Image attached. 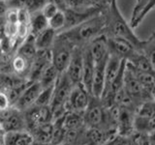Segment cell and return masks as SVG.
<instances>
[{
  "label": "cell",
  "mask_w": 155,
  "mask_h": 145,
  "mask_svg": "<svg viewBox=\"0 0 155 145\" xmlns=\"http://www.w3.org/2000/svg\"><path fill=\"white\" fill-rule=\"evenodd\" d=\"M33 141L32 134L27 130L8 132L3 137V145H31Z\"/></svg>",
  "instance_id": "15"
},
{
  "label": "cell",
  "mask_w": 155,
  "mask_h": 145,
  "mask_svg": "<svg viewBox=\"0 0 155 145\" xmlns=\"http://www.w3.org/2000/svg\"><path fill=\"white\" fill-rule=\"evenodd\" d=\"M31 145H51V144H50V143H42V142L35 141V140H34Z\"/></svg>",
  "instance_id": "42"
},
{
  "label": "cell",
  "mask_w": 155,
  "mask_h": 145,
  "mask_svg": "<svg viewBox=\"0 0 155 145\" xmlns=\"http://www.w3.org/2000/svg\"><path fill=\"white\" fill-rule=\"evenodd\" d=\"M107 26L106 36L120 38L130 42L140 50L143 40L138 37L133 31L131 24L127 22L118 8L117 0H110L104 9Z\"/></svg>",
  "instance_id": "1"
},
{
  "label": "cell",
  "mask_w": 155,
  "mask_h": 145,
  "mask_svg": "<svg viewBox=\"0 0 155 145\" xmlns=\"http://www.w3.org/2000/svg\"><path fill=\"white\" fill-rule=\"evenodd\" d=\"M132 142V135L131 137H122V135H117L115 137L113 145H131Z\"/></svg>",
  "instance_id": "38"
},
{
  "label": "cell",
  "mask_w": 155,
  "mask_h": 145,
  "mask_svg": "<svg viewBox=\"0 0 155 145\" xmlns=\"http://www.w3.org/2000/svg\"><path fill=\"white\" fill-rule=\"evenodd\" d=\"M54 84L48 86V87H45V88L42 89V92L40 93V95H39L38 99L35 103L36 105L48 106L51 105L52 95H53V89H54Z\"/></svg>",
  "instance_id": "28"
},
{
  "label": "cell",
  "mask_w": 155,
  "mask_h": 145,
  "mask_svg": "<svg viewBox=\"0 0 155 145\" xmlns=\"http://www.w3.org/2000/svg\"><path fill=\"white\" fill-rule=\"evenodd\" d=\"M58 76H59V72L55 69V67L53 66L51 63H50V64L43 70L38 81L41 83L43 88H45V87H48L54 84Z\"/></svg>",
  "instance_id": "22"
},
{
  "label": "cell",
  "mask_w": 155,
  "mask_h": 145,
  "mask_svg": "<svg viewBox=\"0 0 155 145\" xmlns=\"http://www.w3.org/2000/svg\"><path fill=\"white\" fill-rule=\"evenodd\" d=\"M56 31L51 27H48L39 33L37 36H35V45L37 50H51L56 38Z\"/></svg>",
  "instance_id": "17"
},
{
  "label": "cell",
  "mask_w": 155,
  "mask_h": 145,
  "mask_svg": "<svg viewBox=\"0 0 155 145\" xmlns=\"http://www.w3.org/2000/svg\"><path fill=\"white\" fill-rule=\"evenodd\" d=\"M0 145H3V139L0 138Z\"/></svg>",
  "instance_id": "46"
},
{
  "label": "cell",
  "mask_w": 155,
  "mask_h": 145,
  "mask_svg": "<svg viewBox=\"0 0 155 145\" xmlns=\"http://www.w3.org/2000/svg\"><path fill=\"white\" fill-rule=\"evenodd\" d=\"M148 2H149V0H136L135 7H134L133 12H132V17H131V21H133L134 19L139 16V14H140V12L143 11V9L147 6V4Z\"/></svg>",
  "instance_id": "33"
},
{
  "label": "cell",
  "mask_w": 155,
  "mask_h": 145,
  "mask_svg": "<svg viewBox=\"0 0 155 145\" xmlns=\"http://www.w3.org/2000/svg\"><path fill=\"white\" fill-rule=\"evenodd\" d=\"M105 9V8H104ZM107 26L104 10L100 14L88 18L78 25L58 32V35L65 38L75 47H85L98 36L105 34Z\"/></svg>",
  "instance_id": "2"
},
{
  "label": "cell",
  "mask_w": 155,
  "mask_h": 145,
  "mask_svg": "<svg viewBox=\"0 0 155 145\" xmlns=\"http://www.w3.org/2000/svg\"><path fill=\"white\" fill-rule=\"evenodd\" d=\"M149 134V138H150V141H151V145H155V130L151 132Z\"/></svg>",
  "instance_id": "41"
},
{
  "label": "cell",
  "mask_w": 155,
  "mask_h": 145,
  "mask_svg": "<svg viewBox=\"0 0 155 145\" xmlns=\"http://www.w3.org/2000/svg\"><path fill=\"white\" fill-rule=\"evenodd\" d=\"M31 65V63H29L25 58H23L22 56L18 54H16V56L12 60V68L18 75H21L23 72H25L27 70L30 71Z\"/></svg>",
  "instance_id": "27"
},
{
  "label": "cell",
  "mask_w": 155,
  "mask_h": 145,
  "mask_svg": "<svg viewBox=\"0 0 155 145\" xmlns=\"http://www.w3.org/2000/svg\"><path fill=\"white\" fill-rule=\"evenodd\" d=\"M107 41H108V48L110 54L118 57L120 59H124L126 61L138 50H140L133 44L120 38L107 36Z\"/></svg>",
  "instance_id": "11"
},
{
  "label": "cell",
  "mask_w": 155,
  "mask_h": 145,
  "mask_svg": "<svg viewBox=\"0 0 155 145\" xmlns=\"http://www.w3.org/2000/svg\"><path fill=\"white\" fill-rule=\"evenodd\" d=\"M53 132V123L48 122L38 126V127L29 130L35 141H39L42 143H50L51 141Z\"/></svg>",
  "instance_id": "18"
},
{
  "label": "cell",
  "mask_w": 155,
  "mask_h": 145,
  "mask_svg": "<svg viewBox=\"0 0 155 145\" xmlns=\"http://www.w3.org/2000/svg\"><path fill=\"white\" fill-rule=\"evenodd\" d=\"M5 21L10 23H18V9H12L7 11L6 14H5Z\"/></svg>",
  "instance_id": "36"
},
{
  "label": "cell",
  "mask_w": 155,
  "mask_h": 145,
  "mask_svg": "<svg viewBox=\"0 0 155 145\" xmlns=\"http://www.w3.org/2000/svg\"><path fill=\"white\" fill-rule=\"evenodd\" d=\"M110 57V56H109ZM108 58L95 63L93 77H92V83H91V90L90 93L93 97L96 98H101L103 91L105 88L106 83V65L108 62Z\"/></svg>",
  "instance_id": "12"
},
{
  "label": "cell",
  "mask_w": 155,
  "mask_h": 145,
  "mask_svg": "<svg viewBox=\"0 0 155 145\" xmlns=\"http://www.w3.org/2000/svg\"><path fill=\"white\" fill-rule=\"evenodd\" d=\"M61 145H62V144H61Z\"/></svg>",
  "instance_id": "48"
},
{
  "label": "cell",
  "mask_w": 155,
  "mask_h": 145,
  "mask_svg": "<svg viewBox=\"0 0 155 145\" xmlns=\"http://www.w3.org/2000/svg\"><path fill=\"white\" fill-rule=\"evenodd\" d=\"M75 46L71 44L65 38L56 34L54 43L51 48V64L59 72V74L65 72L69 62Z\"/></svg>",
  "instance_id": "5"
},
{
  "label": "cell",
  "mask_w": 155,
  "mask_h": 145,
  "mask_svg": "<svg viewBox=\"0 0 155 145\" xmlns=\"http://www.w3.org/2000/svg\"><path fill=\"white\" fill-rule=\"evenodd\" d=\"M150 94H151L152 99H153V100H155V86H154L153 88L151 89V91H150Z\"/></svg>",
  "instance_id": "44"
},
{
  "label": "cell",
  "mask_w": 155,
  "mask_h": 145,
  "mask_svg": "<svg viewBox=\"0 0 155 145\" xmlns=\"http://www.w3.org/2000/svg\"><path fill=\"white\" fill-rule=\"evenodd\" d=\"M37 47L35 45V36L29 34L28 37L24 40L18 47L17 54L22 56L23 58L32 64V62L37 54Z\"/></svg>",
  "instance_id": "16"
},
{
  "label": "cell",
  "mask_w": 155,
  "mask_h": 145,
  "mask_svg": "<svg viewBox=\"0 0 155 145\" xmlns=\"http://www.w3.org/2000/svg\"><path fill=\"white\" fill-rule=\"evenodd\" d=\"M4 1H6V2H7V1H9V0H4Z\"/></svg>",
  "instance_id": "47"
},
{
  "label": "cell",
  "mask_w": 155,
  "mask_h": 145,
  "mask_svg": "<svg viewBox=\"0 0 155 145\" xmlns=\"http://www.w3.org/2000/svg\"><path fill=\"white\" fill-rule=\"evenodd\" d=\"M29 34H30L29 24L18 23V33H17V37H16V42L21 45V44L28 37Z\"/></svg>",
  "instance_id": "31"
},
{
  "label": "cell",
  "mask_w": 155,
  "mask_h": 145,
  "mask_svg": "<svg viewBox=\"0 0 155 145\" xmlns=\"http://www.w3.org/2000/svg\"><path fill=\"white\" fill-rule=\"evenodd\" d=\"M131 145H138V143L136 141V139L134 138L133 135H132V142H131Z\"/></svg>",
  "instance_id": "45"
},
{
  "label": "cell",
  "mask_w": 155,
  "mask_h": 145,
  "mask_svg": "<svg viewBox=\"0 0 155 145\" xmlns=\"http://www.w3.org/2000/svg\"><path fill=\"white\" fill-rule=\"evenodd\" d=\"M84 71V47H75L65 72L74 84L81 83Z\"/></svg>",
  "instance_id": "10"
},
{
  "label": "cell",
  "mask_w": 155,
  "mask_h": 145,
  "mask_svg": "<svg viewBox=\"0 0 155 145\" xmlns=\"http://www.w3.org/2000/svg\"><path fill=\"white\" fill-rule=\"evenodd\" d=\"M18 23H10L5 21L3 25V35L12 41L16 42V37L18 33Z\"/></svg>",
  "instance_id": "30"
},
{
  "label": "cell",
  "mask_w": 155,
  "mask_h": 145,
  "mask_svg": "<svg viewBox=\"0 0 155 145\" xmlns=\"http://www.w3.org/2000/svg\"><path fill=\"white\" fill-rule=\"evenodd\" d=\"M136 114L142 116V117L155 118V100L149 99L143 102L138 106Z\"/></svg>",
  "instance_id": "25"
},
{
  "label": "cell",
  "mask_w": 155,
  "mask_h": 145,
  "mask_svg": "<svg viewBox=\"0 0 155 145\" xmlns=\"http://www.w3.org/2000/svg\"><path fill=\"white\" fill-rule=\"evenodd\" d=\"M6 13H7L6 1H4V0H0V18H2L3 16H5Z\"/></svg>",
  "instance_id": "39"
},
{
  "label": "cell",
  "mask_w": 155,
  "mask_h": 145,
  "mask_svg": "<svg viewBox=\"0 0 155 145\" xmlns=\"http://www.w3.org/2000/svg\"><path fill=\"white\" fill-rule=\"evenodd\" d=\"M134 138L136 139L138 145H151L149 134L145 133H135L133 134Z\"/></svg>",
  "instance_id": "35"
},
{
  "label": "cell",
  "mask_w": 155,
  "mask_h": 145,
  "mask_svg": "<svg viewBox=\"0 0 155 145\" xmlns=\"http://www.w3.org/2000/svg\"><path fill=\"white\" fill-rule=\"evenodd\" d=\"M140 51L147 56L150 64L155 70V31H153L147 39H144Z\"/></svg>",
  "instance_id": "23"
},
{
  "label": "cell",
  "mask_w": 155,
  "mask_h": 145,
  "mask_svg": "<svg viewBox=\"0 0 155 145\" xmlns=\"http://www.w3.org/2000/svg\"><path fill=\"white\" fill-rule=\"evenodd\" d=\"M95 68V62L93 60L88 46L84 47V71H82V81L81 83L84 85L85 88L90 93L92 77H93ZM91 94V93H90Z\"/></svg>",
  "instance_id": "14"
},
{
  "label": "cell",
  "mask_w": 155,
  "mask_h": 145,
  "mask_svg": "<svg viewBox=\"0 0 155 145\" xmlns=\"http://www.w3.org/2000/svg\"><path fill=\"white\" fill-rule=\"evenodd\" d=\"M134 130L135 133L150 134L155 130V118L142 117L136 114L134 119Z\"/></svg>",
  "instance_id": "21"
},
{
  "label": "cell",
  "mask_w": 155,
  "mask_h": 145,
  "mask_svg": "<svg viewBox=\"0 0 155 145\" xmlns=\"http://www.w3.org/2000/svg\"><path fill=\"white\" fill-rule=\"evenodd\" d=\"M59 11V8H58L55 3H53L52 1L51 2H48L46 3L44 6L42 7L41 9V12L42 14L45 16L48 19H50L51 17H53L54 14Z\"/></svg>",
  "instance_id": "32"
},
{
  "label": "cell",
  "mask_w": 155,
  "mask_h": 145,
  "mask_svg": "<svg viewBox=\"0 0 155 145\" xmlns=\"http://www.w3.org/2000/svg\"><path fill=\"white\" fill-rule=\"evenodd\" d=\"M84 113L75 112V111H68L64 117V127L66 130L79 129L84 127Z\"/></svg>",
  "instance_id": "24"
},
{
  "label": "cell",
  "mask_w": 155,
  "mask_h": 145,
  "mask_svg": "<svg viewBox=\"0 0 155 145\" xmlns=\"http://www.w3.org/2000/svg\"><path fill=\"white\" fill-rule=\"evenodd\" d=\"M87 46H88L90 53L95 63L104 60L110 56L106 34H102V35L95 38Z\"/></svg>",
  "instance_id": "13"
},
{
  "label": "cell",
  "mask_w": 155,
  "mask_h": 145,
  "mask_svg": "<svg viewBox=\"0 0 155 145\" xmlns=\"http://www.w3.org/2000/svg\"><path fill=\"white\" fill-rule=\"evenodd\" d=\"M64 116L59 118H56L52 120L53 123V132H52V137H51V145H61L63 143V140L65 137L66 129L64 127Z\"/></svg>",
  "instance_id": "20"
},
{
  "label": "cell",
  "mask_w": 155,
  "mask_h": 145,
  "mask_svg": "<svg viewBox=\"0 0 155 145\" xmlns=\"http://www.w3.org/2000/svg\"><path fill=\"white\" fill-rule=\"evenodd\" d=\"M18 23H23V24H29L30 23V18L31 14L25 8H19L18 9Z\"/></svg>",
  "instance_id": "34"
},
{
  "label": "cell",
  "mask_w": 155,
  "mask_h": 145,
  "mask_svg": "<svg viewBox=\"0 0 155 145\" xmlns=\"http://www.w3.org/2000/svg\"><path fill=\"white\" fill-rule=\"evenodd\" d=\"M91 96L92 95L82 83L75 84L66 104L67 110L84 113V111L86 109L89 104Z\"/></svg>",
  "instance_id": "8"
},
{
  "label": "cell",
  "mask_w": 155,
  "mask_h": 145,
  "mask_svg": "<svg viewBox=\"0 0 155 145\" xmlns=\"http://www.w3.org/2000/svg\"><path fill=\"white\" fill-rule=\"evenodd\" d=\"M155 9V0H149V2L147 4V6H145L143 9V11L140 12V14H139V16L136 18L133 21H131L130 24H131V26H132V28H136V27H138L140 25V23L143 21V19L147 17V14H149L150 12L152 11V10Z\"/></svg>",
  "instance_id": "29"
},
{
  "label": "cell",
  "mask_w": 155,
  "mask_h": 145,
  "mask_svg": "<svg viewBox=\"0 0 155 145\" xmlns=\"http://www.w3.org/2000/svg\"><path fill=\"white\" fill-rule=\"evenodd\" d=\"M48 27V19L44 16L41 11L31 14L30 23H29L30 34H32L34 36H37L39 33L45 30Z\"/></svg>",
  "instance_id": "19"
},
{
  "label": "cell",
  "mask_w": 155,
  "mask_h": 145,
  "mask_svg": "<svg viewBox=\"0 0 155 145\" xmlns=\"http://www.w3.org/2000/svg\"><path fill=\"white\" fill-rule=\"evenodd\" d=\"M74 85L65 72L59 74L55 81L51 103L50 105L52 112V120L62 117L68 112L66 104Z\"/></svg>",
  "instance_id": "3"
},
{
  "label": "cell",
  "mask_w": 155,
  "mask_h": 145,
  "mask_svg": "<svg viewBox=\"0 0 155 145\" xmlns=\"http://www.w3.org/2000/svg\"><path fill=\"white\" fill-rule=\"evenodd\" d=\"M11 105V102L7 95V93H5L3 91H0V110H4L8 108H10Z\"/></svg>",
  "instance_id": "37"
},
{
  "label": "cell",
  "mask_w": 155,
  "mask_h": 145,
  "mask_svg": "<svg viewBox=\"0 0 155 145\" xmlns=\"http://www.w3.org/2000/svg\"><path fill=\"white\" fill-rule=\"evenodd\" d=\"M117 135H118V134H117ZM117 135H114V137H110V139H108L106 142H104L102 145H113V143H114V139H115V137H117Z\"/></svg>",
  "instance_id": "40"
},
{
  "label": "cell",
  "mask_w": 155,
  "mask_h": 145,
  "mask_svg": "<svg viewBox=\"0 0 155 145\" xmlns=\"http://www.w3.org/2000/svg\"><path fill=\"white\" fill-rule=\"evenodd\" d=\"M66 25V16L64 11L59 10L54 16L48 19V27L53 29L56 33L62 31Z\"/></svg>",
  "instance_id": "26"
},
{
  "label": "cell",
  "mask_w": 155,
  "mask_h": 145,
  "mask_svg": "<svg viewBox=\"0 0 155 145\" xmlns=\"http://www.w3.org/2000/svg\"><path fill=\"white\" fill-rule=\"evenodd\" d=\"M0 126L4 133L27 130L23 111H21L14 105L0 110Z\"/></svg>",
  "instance_id": "6"
},
{
  "label": "cell",
  "mask_w": 155,
  "mask_h": 145,
  "mask_svg": "<svg viewBox=\"0 0 155 145\" xmlns=\"http://www.w3.org/2000/svg\"><path fill=\"white\" fill-rule=\"evenodd\" d=\"M3 55H4V50H3V47H2L1 40H0V58H2Z\"/></svg>",
  "instance_id": "43"
},
{
  "label": "cell",
  "mask_w": 155,
  "mask_h": 145,
  "mask_svg": "<svg viewBox=\"0 0 155 145\" xmlns=\"http://www.w3.org/2000/svg\"><path fill=\"white\" fill-rule=\"evenodd\" d=\"M84 122L87 128H98L110 134H117L109 130L107 108L102 104L100 98L91 96L89 104L84 111Z\"/></svg>",
  "instance_id": "4"
},
{
  "label": "cell",
  "mask_w": 155,
  "mask_h": 145,
  "mask_svg": "<svg viewBox=\"0 0 155 145\" xmlns=\"http://www.w3.org/2000/svg\"><path fill=\"white\" fill-rule=\"evenodd\" d=\"M43 86L39 81H30L21 92V96L15 103L14 106L21 111H25L35 105L39 95L42 92Z\"/></svg>",
  "instance_id": "9"
},
{
  "label": "cell",
  "mask_w": 155,
  "mask_h": 145,
  "mask_svg": "<svg viewBox=\"0 0 155 145\" xmlns=\"http://www.w3.org/2000/svg\"><path fill=\"white\" fill-rule=\"evenodd\" d=\"M26 122V129L29 132L38 126L52 122V112L51 106H41L34 105L23 111Z\"/></svg>",
  "instance_id": "7"
}]
</instances>
